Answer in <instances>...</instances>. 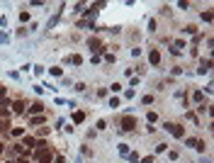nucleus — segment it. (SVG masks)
<instances>
[{
	"instance_id": "nucleus-1",
	"label": "nucleus",
	"mask_w": 214,
	"mask_h": 163,
	"mask_svg": "<svg viewBox=\"0 0 214 163\" xmlns=\"http://www.w3.org/2000/svg\"><path fill=\"white\" fill-rule=\"evenodd\" d=\"M166 129H168V132H171L175 139H183V136H185V129H183L180 124H173V122H168V124H166Z\"/></svg>"
},
{
	"instance_id": "nucleus-2",
	"label": "nucleus",
	"mask_w": 214,
	"mask_h": 163,
	"mask_svg": "<svg viewBox=\"0 0 214 163\" xmlns=\"http://www.w3.org/2000/svg\"><path fill=\"white\" fill-rule=\"evenodd\" d=\"M134 124H136V119H134V117H124V119H122V129H127V132L134 129Z\"/></svg>"
},
{
	"instance_id": "nucleus-3",
	"label": "nucleus",
	"mask_w": 214,
	"mask_h": 163,
	"mask_svg": "<svg viewBox=\"0 0 214 163\" xmlns=\"http://www.w3.org/2000/svg\"><path fill=\"white\" fill-rule=\"evenodd\" d=\"M44 110V105L42 102H34V105H29V112H32V115H37V112H42Z\"/></svg>"
},
{
	"instance_id": "nucleus-4",
	"label": "nucleus",
	"mask_w": 214,
	"mask_h": 163,
	"mask_svg": "<svg viewBox=\"0 0 214 163\" xmlns=\"http://www.w3.org/2000/svg\"><path fill=\"white\" fill-rule=\"evenodd\" d=\"M148 59H151V63H153V66H156L158 61H161V54H158L156 49H153V51H151V54H148Z\"/></svg>"
},
{
	"instance_id": "nucleus-5",
	"label": "nucleus",
	"mask_w": 214,
	"mask_h": 163,
	"mask_svg": "<svg viewBox=\"0 0 214 163\" xmlns=\"http://www.w3.org/2000/svg\"><path fill=\"white\" fill-rule=\"evenodd\" d=\"M209 66H212V61L207 59V61H202V66H200V73H207L209 71Z\"/></svg>"
},
{
	"instance_id": "nucleus-6",
	"label": "nucleus",
	"mask_w": 214,
	"mask_h": 163,
	"mask_svg": "<svg viewBox=\"0 0 214 163\" xmlns=\"http://www.w3.org/2000/svg\"><path fill=\"white\" fill-rule=\"evenodd\" d=\"M88 46H90L93 51H98V46H100V39H90V42H88Z\"/></svg>"
},
{
	"instance_id": "nucleus-7",
	"label": "nucleus",
	"mask_w": 214,
	"mask_h": 163,
	"mask_svg": "<svg viewBox=\"0 0 214 163\" xmlns=\"http://www.w3.org/2000/svg\"><path fill=\"white\" fill-rule=\"evenodd\" d=\"M12 107H15V112H17V115H20V112H25V102H15Z\"/></svg>"
},
{
	"instance_id": "nucleus-8",
	"label": "nucleus",
	"mask_w": 214,
	"mask_h": 163,
	"mask_svg": "<svg viewBox=\"0 0 214 163\" xmlns=\"http://www.w3.org/2000/svg\"><path fill=\"white\" fill-rule=\"evenodd\" d=\"M34 144H37V141H34V139H32V136H27V139H25V144H22V146H29V148H32V146H34Z\"/></svg>"
},
{
	"instance_id": "nucleus-9",
	"label": "nucleus",
	"mask_w": 214,
	"mask_h": 163,
	"mask_svg": "<svg viewBox=\"0 0 214 163\" xmlns=\"http://www.w3.org/2000/svg\"><path fill=\"white\" fill-rule=\"evenodd\" d=\"M83 117H85L83 112H75V115H73V122H83Z\"/></svg>"
},
{
	"instance_id": "nucleus-10",
	"label": "nucleus",
	"mask_w": 214,
	"mask_h": 163,
	"mask_svg": "<svg viewBox=\"0 0 214 163\" xmlns=\"http://www.w3.org/2000/svg\"><path fill=\"white\" fill-rule=\"evenodd\" d=\"M141 102H143V105H151V102H153V97H151V95H143Z\"/></svg>"
},
{
	"instance_id": "nucleus-11",
	"label": "nucleus",
	"mask_w": 214,
	"mask_h": 163,
	"mask_svg": "<svg viewBox=\"0 0 214 163\" xmlns=\"http://www.w3.org/2000/svg\"><path fill=\"white\" fill-rule=\"evenodd\" d=\"M44 117H34V119H29V124H42Z\"/></svg>"
},
{
	"instance_id": "nucleus-12",
	"label": "nucleus",
	"mask_w": 214,
	"mask_h": 163,
	"mask_svg": "<svg viewBox=\"0 0 214 163\" xmlns=\"http://www.w3.org/2000/svg\"><path fill=\"white\" fill-rule=\"evenodd\" d=\"M10 112H7V107H0V117H7Z\"/></svg>"
},
{
	"instance_id": "nucleus-13",
	"label": "nucleus",
	"mask_w": 214,
	"mask_h": 163,
	"mask_svg": "<svg viewBox=\"0 0 214 163\" xmlns=\"http://www.w3.org/2000/svg\"><path fill=\"white\" fill-rule=\"evenodd\" d=\"M0 151H2V144H0Z\"/></svg>"
},
{
	"instance_id": "nucleus-14",
	"label": "nucleus",
	"mask_w": 214,
	"mask_h": 163,
	"mask_svg": "<svg viewBox=\"0 0 214 163\" xmlns=\"http://www.w3.org/2000/svg\"><path fill=\"white\" fill-rule=\"evenodd\" d=\"M7 163H12V161H7Z\"/></svg>"
}]
</instances>
